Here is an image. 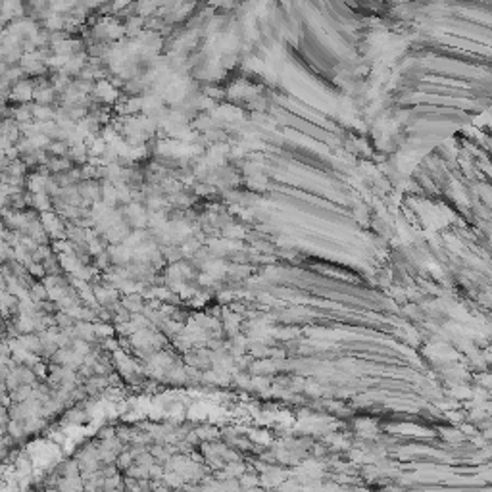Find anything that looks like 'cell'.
<instances>
[{
  "mask_svg": "<svg viewBox=\"0 0 492 492\" xmlns=\"http://www.w3.org/2000/svg\"><path fill=\"white\" fill-rule=\"evenodd\" d=\"M33 81H29V79H19L16 81L12 88H10V100H14L16 104H25V102H29L31 98H33Z\"/></svg>",
  "mask_w": 492,
  "mask_h": 492,
  "instance_id": "obj_1",
  "label": "cell"
},
{
  "mask_svg": "<svg viewBox=\"0 0 492 492\" xmlns=\"http://www.w3.org/2000/svg\"><path fill=\"white\" fill-rule=\"evenodd\" d=\"M0 14L8 21L18 18H25V0H2Z\"/></svg>",
  "mask_w": 492,
  "mask_h": 492,
  "instance_id": "obj_2",
  "label": "cell"
}]
</instances>
